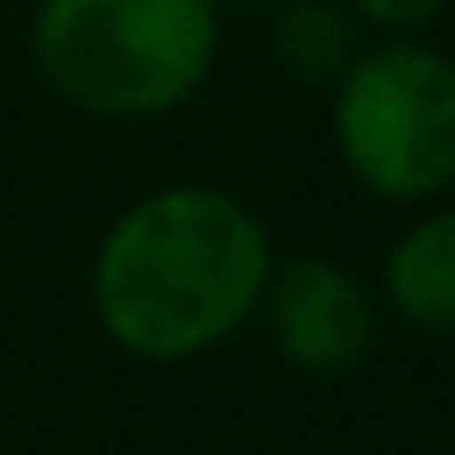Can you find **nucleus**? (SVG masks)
Returning <instances> with one entry per match:
<instances>
[{
	"instance_id": "nucleus-1",
	"label": "nucleus",
	"mask_w": 455,
	"mask_h": 455,
	"mask_svg": "<svg viewBox=\"0 0 455 455\" xmlns=\"http://www.w3.org/2000/svg\"><path fill=\"white\" fill-rule=\"evenodd\" d=\"M268 268V231L243 200L156 188L100 237L94 318L138 362H188L262 306Z\"/></svg>"
},
{
	"instance_id": "nucleus-2",
	"label": "nucleus",
	"mask_w": 455,
	"mask_h": 455,
	"mask_svg": "<svg viewBox=\"0 0 455 455\" xmlns=\"http://www.w3.org/2000/svg\"><path fill=\"white\" fill-rule=\"evenodd\" d=\"M32 57L88 119H163L200 94L219 57L212 0H38Z\"/></svg>"
},
{
	"instance_id": "nucleus-3",
	"label": "nucleus",
	"mask_w": 455,
	"mask_h": 455,
	"mask_svg": "<svg viewBox=\"0 0 455 455\" xmlns=\"http://www.w3.org/2000/svg\"><path fill=\"white\" fill-rule=\"evenodd\" d=\"M343 169L380 200L455 188V63L430 44H387L337 76L331 107Z\"/></svg>"
},
{
	"instance_id": "nucleus-4",
	"label": "nucleus",
	"mask_w": 455,
	"mask_h": 455,
	"mask_svg": "<svg viewBox=\"0 0 455 455\" xmlns=\"http://www.w3.org/2000/svg\"><path fill=\"white\" fill-rule=\"evenodd\" d=\"M268 331L299 374L337 380L374 349V299L331 256H287L268 268Z\"/></svg>"
},
{
	"instance_id": "nucleus-5",
	"label": "nucleus",
	"mask_w": 455,
	"mask_h": 455,
	"mask_svg": "<svg viewBox=\"0 0 455 455\" xmlns=\"http://www.w3.org/2000/svg\"><path fill=\"white\" fill-rule=\"evenodd\" d=\"M387 306L411 324V331H455V212H430L418 219L393 250H387Z\"/></svg>"
},
{
	"instance_id": "nucleus-6",
	"label": "nucleus",
	"mask_w": 455,
	"mask_h": 455,
	"mask_svg": "<svg viewBox=\"0 0 455 455\" xmlns=\"http://www.w3.org/2000/svg\"><path fill=\"white\" fill-rule=\"evenodd\" d=\"M268 44L293 82H337L362 57L355 51V13L337 7V0H287Z\"/></svg>"
},
{
	"instance_id": "nucleus-7",
	"label": "nucleus",
	"mask_w": 455,
	"mask_h": 455,
	"mask_svg": "<svg viewBox=\"0 0 455 455\" xmlns=\"http://www.w3.org/2000/svg\"><path fill=\"white\" fill-rule=\"evenodd\" d=\"M349 13L380 26V32H418V26L449 13V0H349Z\"/></svg>"
}]
</instances>
